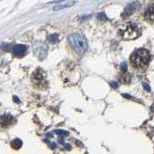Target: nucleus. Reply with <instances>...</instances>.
<instances>
[{
    "label": "nucleus",
    "instance_id": "1",
    "mask_svg": "<svg viewBox=\"0 0 154 154\" xmlns=\"http://www.w3.org/2000/svg\"><path fill=\"white\" fill-rule=\"evenodd\" d=\"M149 60H150V54L147 49H138L130 58L131 64L136 69H143L147 67Z\"/></svg>",
    "mask_w": 154,
    "mask_h": 154
},
{
    "label": "nucleus",
    "instance_id": "2",
    "mask_svg": "<svg viewBox=\"0 0 154 154\" xmlns=\"http://www.w3.org/2000/svg\"><path fill=\"white\" fill-rule=\"evenodd\" d=\"M70 43L78 54L85 53L88 48L87 40L85 39L84 36L80 34H72L70 36Z\"/></svg>",
    "mask_w": 154,
    "mask_h": 154
},
{
    "label": "nucleus",
    "instance_id": "3",
    "mask_svg": "<svg viewBox=\"0 0 154 154\" xmlns=\"http://www.w3.org/2000/svg\"><path fill=\"white\" fill-rule=\"evenodd\" d=\"M120 35L124 40H134L140 35V29L135 23L128 22L124 28L120 30Z\"/></svg>",
    "mask_w": 154,
    "mask_h": 154
},
{
    "label": "nucleus",
    "instance_id": "4",
    "mask_svg": "<svg viewBox=\"0 0 154 154\" xmlns=\"http://www.w3.org/2000/svg\"><path fill=\"white\" fill-rule=\"evenodd\" d=\"M35 53L39 59L43 60L47 55V47L43 43H38L35 45Z\"/></svg>",
    "mask_w": 154,
    "mask_h": 154
},
{
    "label": "nucleus",
    "instance_id": "5",
    "mask_svg": "<svg viewBox=\"0 0 154 154\" xmlns=\"http://www.w3.org/2000/svg\"><path fill=\"white\" fill-rule=\"evenodd\" d=\"M13 122H15V117L11 115L5 114L0 117V125H1L2 127H8V126L13 124Z\"/></svg>",
    "mask_w": 154,
    "mask_h": 154
},
{
    "label": "nucleus",
    "instance_id": "6",
    "mask_svg": "<svg viewBox=\"0 0 154 154\" xmlns=\"http://www.w3.org/2000/svg\"><path fill=\"white\" fill-rule=\"evenodd\" d=\"M27 51V46L26 45H22V44H17L16 46L13 47V54L16 57H22L26 53Z\"/></svg>",
    "mask_w": 154,
    "mask_h": 154
},
{
    "label": "nucleus",
    "instance_id": "7",
    "mask_svg": "<svg viewBox=\"0 0 154 154\" xmlns=\"http://www.w3.org/2000/svg\"><path fill=\"white\" fill-rule=\"evenodd\" d=\"M144 17L147 20L154 21V3L149 5L144 11Z\"/></svg>",
    "mask_w": 154,
    "mask_h": 154
},
{
    "label": "nucleus",
    "instance_id": "8",
    "mask_svg": "<svg viewBox=\"0 0 154 154\" xmlns=\"http://www.w3.org/2000/svg\"><path fill=\"white\" fill-rule=\"evenodd\" d=\"M42 70H40V69H38V70H36L34 72V74H33V78H34V81L37 84L40 85V84H43L44 83V77L42 75Z\"/></svg>",
    "mask_w": 154,
    "mask_h": 154
},
{
    "label": "nucleus",
    "instance_id": "9",
    "mask_svg": "<svg viewBox=\"0 0 154 154\" xmlns=\"http://www.w3.org/2000/svg\"><path fill=\"white\" fill-rule=\"evenodd\" d=\"M137 4H138L137 2L129 4V5L125 8V11L123 13V16H129L130 15H132V13L135 12L136 8H137Z\"/></svg>",
    "mask_w": 154,
    "mask_h": 154
},
{
    "label": "nucleus",
    "instance_id": "10",
    "mask_svg": "<svg viewBox=\"0 0 154 154\" xmlns=\"http://www.w3.org/2000/svg\"><path fill=\"white\" fill-rule=\"evenodd\" d=\"M11 146L13 149H19L21 147H22V142H21V140L19 139H16V140H13V141H12L11 143Z\"/></svg>",
    "mask_w": 154,
    "mask_h": 154
},
{
    "label": "nucleus",
    "instance_id": "11",
    "mask_svg": "<svg viewBox=\"0 0 154 154\" xmlns=\"http://www.w3.org/2000/svg\"><path fill=\"white\" fill-rule=\"evenodd\" d=\"M48 40L52 43H55L59 40V36L57 34H52L48 36Z\"/></svg>",
    "mask_w": 154,
    "mask_h": 154
},
{
    "label": "nucleus",
    "instance_id": "12",
    "mask_svg": "<svg viewBox=\"0 0 154 154\" xmlns=\"http://www.w3.org/2000/svg\"><path fill=\"white\" fill-rule=\"evenodd\" d=\"M72 4H73V3H69V4H66V5H59V6H55V7L53 8V10L57 11V10H60V9H64V8H67V7L71 6Z\"/></svg>",
    "mask_w": 154,
    "mask_h": 154
},
{
    "label": "nucleus",
    "instance_id": "13",
    "mask_svg": "<svg viewBox=\"0 0 154 154\" xmlns=\"http://www.w3.org/2000/svg\"><path fill=\"white\" fill-rule=\"evenodd\" d=\"M55 133L57 135H60V136H67L69 135V133L66 132V131H64V130H56Z\"/></svg>",
    "mask_w": 154,
    "mask_h": 154
},
{
    "label": "nucleus",
    "instance_id": "14",
    "mask_svg": "<svg viewBox=\"0 0 154 154\" xmlns=\"http://www.w3.org/2000/svg\"><path fill=\"white\" fill-rule=\"evenodd\" d=\"M126 69H127V66H126V64L123 62V63H121L120 64V70L122 72H126Z\"/></svg>",
    "mask_w": 154,
    "mask_h": 154
},
{
    "label": "nucleus",
    "instance_id": "15",
    "mask_svg": "<svg viewBox=\"0 0 154 154\" xmlns=\"http://www.w3.org/2000/svg\"><path fill=\"white\" fill-rule=\"evenodd\" d=\"M98 19H107V17L105 16V15L104 13H98Z\"/></svg>",
    "mask_w": 154,
    "mask_h": 154
},
{
    "label": "nucleus",
    "instance_id": "16",
    "mask_svg": "<svg viewBox=\"0 0 154 154\" xmlns=\"http://www.w3.org/2000/svg\"><path fill=\"white\" fill-rule=\"evenodd\" d=\"M144 88L146 89L147 90H150V89H149V87L147 86V84H146V83H144Z\"/></svg>",
    "mask_w": 154,
    "mask_h": 154
},
{
    "label": "nucleus",
    "instance_id": "17",
    "mask_svg": "<svg viewBox=\"0 0 154 154\" xmlns=\"http://www.w3.org/2000/svg\"><path fill=\"white\" fill-rule=\"evenodd\" d=\"M111 86H112L113 88H117V83L116 82H112L111 83Z\"/></svg>",
    "mask_w": 154,
    "mask_h": 154
},
{
    "label": "nucleus",
    "instance_id": "18",
    "mask_svg": "<svg viewBox=\"0 0 154 154\" xmlns=\"http://www.w3.org/2000/svg\"><path fill=\"white\" fill-rule=\"evenodd\" d=\"M13 100H15V101H16V102H19V98H17V97H16V96H13Z\"/></svg>",
    "mask_w": 154,
    "mask_h": 154
}]
</instances>
